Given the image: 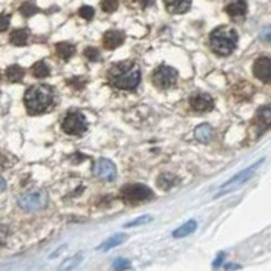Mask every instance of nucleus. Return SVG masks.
Here are the masks:
<instances>
[{"label": "nucleus", "mask_w": 271, "mask_h": 271, "mask_svg": "<svg viewBox=\"0 0 271 271\" xmlns=\"http://www.w3.org/2000/svg\"><path fill=\"white\" fill-rule=\"evenodd\" d=\"M107 79L110 84L118 90H133L140 83L141 72L138 65L133 61H122L113 65Z\"/></svg>", "instance_id": "1"}, {"label": "nucleus", "mask_w": 271, "mask_h": 271, "mask_svg": "<svg viewBox=\"0 0 271 271\" xmlns=\"http://www.w3.org/2000/svg\"><path fill=\"white\" fill-rule=\"evenodd\" d=\"M54 102V92L50 85L37 84L30 87L25 94V106L33 114L46 112Z\"/></svg>", "instance_id": "2"}, {"label": "nucleus", "mask_w": 271, "mask_h": 271, "mask_svg": "<svg viewBox=\"0 0 271 271\" xmlns=\"http://www.w3.org/2000/svg\"><path fill=\"white\" fill-rule=\"evenodd\" d=\"M239 36L233 27L220 26L210 34V46L220 56H228L237 45Z\"/></svg>", "instance_id": "3"}, {"label": "nucleus", "mask_w": 271, "mask_h": 271, "mask_svg": "<svg viewBox=\"0 0 271 271\" xmlns=\"http://www.w3.org/2000/svg\"><path fill=\"white\" fill-rule=\"evenodd\" d=\"M18 203L26 212H39L48 205V194L39 189L30 190L18 198Z\"/></svg>", "instance_id": "4"}, {"label": "nucleus", "mask_w": 271, "mask_h": 271, "mask_svg": "<svg viewBox=\"0 0 271 271\" xmlns=\"http://www.w3.org/2000/svg\"><path fill=\"white\" fill-rule=\"evenodd\" d=\"M63 130L71 136H80L87 130V119L80 112L68 113L63 119Z\"/></svg>", "instance_id": "5"}, {"label": "nucleus", "mask_w": 271, "mask_h": 271, "mask_svg": "<svg viewBox=\"0 0 271 271\" xmlns=\"http://www.w3.org/2000/svg\"><path fill=\"white\" fill-rule=\"evenodd\" d=\"M121 197L128 202H144L154 197V192L145 185H128L121 190Z\"/></svg>", "instance_id": "6"}, {"label": "nucleus", "mask_w": 271, "mask_h": 271, "mask_svg": "<svg viewBox=\"0 0 271 271\" xmlns=\"http://www.w3.org/2000/svg\"><path fill=\"white\" fill-rule=\"evenodd\" d=\"M154 81L155 84L160 88H170L176 83L178 79V72L176 69L168 65H160L159 68H156L154 72Z\"/></svg>", "instance_id": "7"}, {"label": "nucleus", "mask_w": 271, "mask_h": 271, "mask_svg": "<svg viewBox=\"0 0 271 271\" xmlns=\"http://www.w3.org/2000/svg\"><path fill=\"white\" fill-rule=\"evenodd\" d=\"M263 163V160H259V161H256L255 164H252L250 167V168H247V170L241 171L240 174H237V175H234L232 179H229L228 182H225L223 186H221V189H224V192L221 193V194H224V193L229 192V190H232V189H236V187L241 186L244 182H247L248 179H250L251 176L254 175V172H255L256 170H258V167Z\"/></svg>", "instance_id": "8"}, {"label": "nucleus", "mask_w": 271, "mask_h": 271, "mask_svg": "<svg viewBox=\"0 0 271 271\" xmlns=\"http://www.w3.org/2000/svg\"><path fill=\"white\" fill-rule=\"evenodd\" d=\"M94 175L98 176L102 181L113 182L117 178V168L110 160L101 159L94 165Z\"/></svg>", "instance_id": "9"}, {"label": "nucleus", "mask_w": 271, "mask_h": 271, "mask_svg": "<svg viewBox=\"0 0 271 271\" xmlns=\"http://www.w3.org/2000/svg\"><path fill=\"white\" fill-rule=\"evenodd\" d=\"M190 106L193 110L199 113L210 112L214 107V101L213 98L206 92H197L190 98Z\"/></svg>", "instance_id": "10"}, {"label": "nucleus", "mask_w": 271, "mask_h": 271, "mask_svg": "<svg viewBox=\"0 0 271 271\" xmlns=\"http://www.w3.org/2000/svg\"><path fill=\"white\" fill-rule=\"evenodd\" d=\"M254 75L265 83L271 81V60L267 57H259L254 63Z\"/></svg>", "instance_id": "11"}, {"label": "nucleus", "mask_w": 271, "mask_h": 271, "mask_svg": "<svg viewBox=\"0 0 271 271\" xmlns=\"http://www.w3.org/2000/svg\"><path fill=\"white\" fill-rule=\"evenodd\" d=\"M125 41V34L119 30H110L103 37V45L107 49H116L119 45H122Z\"/></svg>", "instance_id": "12"}, {"label": "nucleus", "mask_w": 271, "mask_h": 271, "mask_svg": "<svg viewBox=\"0 0 271 271\" xmlns=\"http://www.w3.org/2000/svg\"><path fill=\"white\" fill-rule=\"evenodd\" d=\"M165 7L171 14H183L190 8L192 0H164Z\"/></svg>", "instance_id": "13"}, {"label": "nucleus", "mask_w": 271, "mask_h": 271, "mask_svg": "<svg viewBox=\"0 0 271 271\" xmlns=\"http://www.w3.org/2000/svg\"><path fill=\"white\" fill-rule=\"evenodd\" d=\"M227 14L231 16H241L247 12V1L245 0H228L225 5Z\"/></svg>", "instance_id": "14"}, {"label": "nucleus", "mask_w": 271, "mask_h": 271, "mask_svg": "<svg viewBox=\"0 0 271 271\" xmlns=\"http://www.w3.org/2000/svg\"><path fill=\"white\" fill-rule=\"evenodd\" d=\"M194 134H195V138H197L198 141H201V143H209L213 137V129L210 125L202 123V125H199V126L195 128Z\"/></svg>", "instance_id": "15"}, {"label": "nucleus", "mask_w": 271, "mask_h": 271, "mask_svg": "<svg viewBox=\"0 0 271 271\" xmlns=\"http://www.w3.org/2000/svg\"><path fill=\"white\" fill-rule=\"evenodd\" d=\"M76 52V49L72 43L68 42H60L56 45V53L59 54L60 59L69 60Z\"/></svg>", "instance_id": "16"}, {"label": "nucleus", "mask_w": 271, "mask_h": 271, "mask_svg": "<svg viewBox=\"0 0 271 271\" xmlns=\"http://www.w3.org/2000/svg\"><path fill=\"white\" fill-rule=\"evenodd\" d=\"M195 229H197V223H195L194 220H190V221H187L185 225H182V227H179L176 231H174L172 236L176 237V239H182V237H186L189 234H192Z\"/></svg>", "instance_id": "17"}, {"label": "nucleus", "mask_w": 271, "mask_h": 271, "mask_svg": "<svg viewBox=\"0 0 271 271\" xmlns=\"http://www.w3.org/2000/svg\"><path fill=\"white\" fill-rule=\"evenodd\" d=\"M125 239H126V234L125 233L114 234L113 237H110L109 240H106L103 244L99 245V247H98V250H101V251L112 250V248H114V247H117V245H119L121 243H123V240Z\"/></svg>", "instance_id": "18"}, {"label": "nucleus", "mask_w": 271, "mask_h": 271, "mask_svg": "<svg viewBox=\"0 0 271 271\" xmlns=\"http://www.w3.org/2000/svg\"><path fill=\"white\" fill-rule=\"evenodd\" d=\"M27 32L26 30H22V29H18V30H14V32L11 33L10 36V41L12 45H15V46H22V45H25L27 42Z\"/></svg>", "instance_id": "19"}, {"label": "nucleus", "mask_w": 271, "mask_h": 271, "mask_svg": "<svg viewBox=\"0 0 271 271\" xmlns=\"http://www.w3.org/2000/svg\"><path fill=\"white\" fill-rule=\"evenodd\" d=\"M5 76L10 81H21L25 76V72L19 65H11L5 71Z\"/></svg>", "instance_id": "20"}, {"label": "nucleus", "mask_w": 271, "mask_h": 271, "mask_svg": "<svg viewBox=\"0 0 271 271\" xmlns=\"http://www.w3.org/2000/svg\"><path fill=\"white\" fill-rule=\"evenodd\" d=\"M258 121L265 128L271 126V106H263L258 110Z\"/></svg>", "instance_id": "21"}, {"label": "nucleus", "mask_w": 271, "mask_h": 271, "mask_svg": "<svg viewBox=\"0 0 271 271\" xmlns=\"http://www.w3.org/2000/svg\"><path fill=\"white\" fill-rule=\"evenodd\" d=\"M32 72L36 77H38V79H43V77H46L49 75V67L46 65V63L38 61V63H36V64L33 65Z\"/></svg>", "instance_id": "22"}, {"label": "nucleus", "mask_w": 271, "mask_h": 271, "mask_svg": "<svg viewBox=\"0 0 271 271\" xmlns=\"http://www.w3.org/2000/svg\"><path fill=\"white\" fill-rule=\"evenodd\" d=\"M80 261H81V255H76V256H72L71 259H68V261H65L63 265H61V267L59 269V271H72L75 269V267L79 266Z\"/></svg>", "instance_id": "23"}, {"label": "nucleus", "mask_w": 271, "mask_h": 271, "mask_svg": "<svg viewBox=\"0 0 271 271\" xmlns=\"http://www.w3.org/2000/svg\"><path fill=\"white\" fill-rule=\"evenodd\" d=\"M174 182H175V178L172 175H168V174H164V175H161L159 178V181H157V185H159L161 189H170L174 185Z\"/></svg>", "instance_id": "24"}, {"label": "nucleus", "mask_w": 271, "mask_h": 271, "mask_svg": "<svg viewBox=\"0 0 271 271\" xmlns=\"http://www.w3.org/2000/svg\"><path fill=\"white\" fill-rule=\"evenodd\" d=\"M19 11H21V14L23 16H26V18H29V16L34 15L36 12H37V7L36 5H33L32 3H23V4L21 5V8H19Z\"/></svg>", "instance_id": "25"}, {"label": "nucleus", "mask_w": 271, "mask_h": 271, "mask_svg": "<svg viewBox=\"0 0 271 271\" xmlns=\"http://www.w3.org/2000/svg\"><path fill=\"white\" fill-rule=\"evenodd\" d=\"M101 5L105 12H114L118 8V0H102Z\"/></svg>", "instance_id": "26"}, {"label": "nucleus", "mask_w": 271, "mask_h": 271, "mask_svg": "<svg viewBox=\"0 0 271 271\" xmlns=\"http://www.w3.org/2000/svg\"><path fill=\"white\" fill-rule=\"evenodd\" d=\"M152 220L151 216H143V217H138L130 223L125 224V228H133V227H138V225H144V224H148Z\"/></svg>", "instance_id": "27"}, {"label": "nucleus", "mask_w": 271, "mask_h": 271, "mask_svg": "<svg viewBox=\"0 0 271 271\" xmlns=\"http://www.w3.org/2000/svg\"><path fill=\"white\" fill-rule=\"evenodd\" d=\"M84 56L91 61H98L99 57H101V53H99V50L94 46H88V48L84 50Z\"/></svg>", "instance_id": "28"}, {"label": "nucleus", "mask_w": 271, "mask_h": 271, "mask_svg": "<svg viewBox=\"0 0 271 271\" xmlns=\"http://www.w3.org/2000/svg\"><path fill=\"white\" fill-rule=\"evenodd\" d=\"M94 14H95V11H94V8L90 7V5H83L79 10V15L81 16V18L87 19V21H91V19L94 18Z\"/></svg>", "instance_id": "29"}, {"label": "nucleus", "mask_w": 271, "mask_h": 271, "mask_svg": "<svg viewBox=\"0 0 271 271\" xmlns=\"http://www.w3.org/2000/svg\"><path fill=\"white\" fill-rule=\"evenodd\" d=\"M114 270L116 271H122V270H126V269H129L130 267V262L126 261V259H117V261L114 262Z\"/></svg>", "instance_id": "30"}, {"label": "nucleus", "mask_w": 271, "mask_h": 271, "mask_svg": "<svg viewBox=\"0 0 271 271\" xmlns=\"http://www.w3.org/2000/svg\"><path fill=\"white\" fill-rule=\"evenodd\" d=\"M261 39L263 42L271 43V26L263 29L261 32Z\"/></svg>", "instance_id": "31"}, {"label": "nucleus", "mask_w": 271, "mask_h": 271, "mask_svg": "<svg viewBox=\"0 0 271 271\" xmlns=\"http://www.w3.org/2000/svg\"><path fill=\"white\" fill-rule=\"evenodd\" d=\"M7 27H8V16L5 15V14H3V15H1V27H0V30H1V32H5Z\"/></svg>", "instance_id": "32"}, {"label": "nucleus", "mask_w": 271, "mask_h": 271, "mask_svg": "<svg viewBox=\"0 0 271 271\" xmlns=\"http://www.w3.org/2000/svg\"><path fill=\"white\" fill-rule=\"evenodd\" d=\"M223 261H224V254H220L217 259H216V261H214V263H213V266L218 267L220 265H221V262H223Z\"/></svg>", "instance_id": "33"}, {"label": "nucleus", "mask_w": 271, "mask_h": 271, "mask_svg": "<svg viewBox=\"0 0 271 271\" xmlns=\"http://www.w3.org/2000/svg\"><path fill=\"white\" fill-rule=\"evenodd\" d=\"M233 270V269H239V266H233V265H229V266H227V270Z\"/></svg>", "instance_id": "34"}, {"label": "nucleus", "mask_w": 271, "mask_h": 271, "mask_svg": "<svg viewBox=\"0 0 271 271\" xmlns=\"http://www.w3.org/2000/svg\"><path fill=\"white\" fill-rule=\"evenodd\" d=\"M4 186H5V182H4V179L1 178V190H4Z\"/></svg>", "instance_id": "35"}]
</instances>
